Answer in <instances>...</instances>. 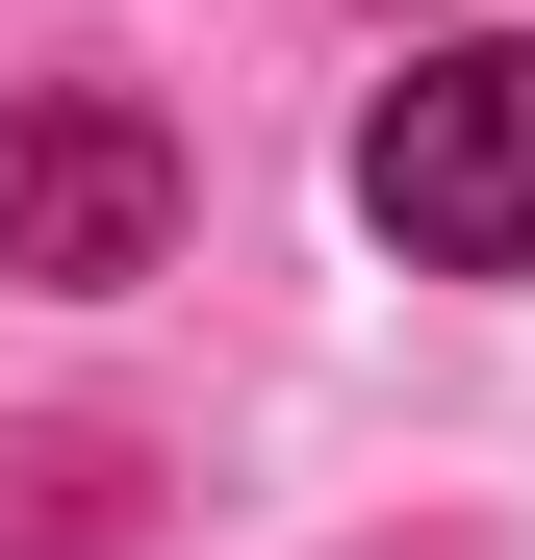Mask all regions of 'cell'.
<instances>
[{"instance_id":"cell-1","label":"cell","mask_w":535,"mask_h":560,"mask_svg":"<svg viewBox=\"0 0 535 560\" xmlns=\"http://www.w3.org/2000/svg\"><path fill=\"white\" fill-rule=\"evenodd\" d=\"M357 205H383L433 280H535V51H433V77H383Z\"/></svg>"},{"instance_id":"cell-2","label":"cell","mask_w":535,"mask_h":560,"mask_svg":"<svg viewBox=\"0 0 535 560\" xmlns=\"http://www.w3.org/2000/svg\"><path fill=\"white\" fill-rule=\"evenodd\" d=\"M153 230H178V153H153V103H0V280H153Z\"/></svg>"}]
</instances>
